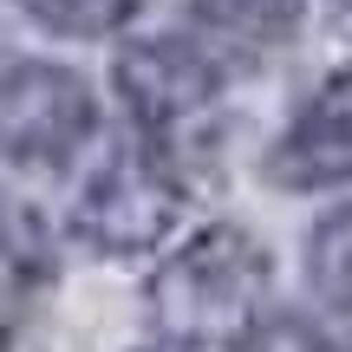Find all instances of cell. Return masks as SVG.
Wrapping results in <instances>:
<instances>
[{
    "label": "cell",
    "instance_id": "cell-1",
    "mask_svg": "<svg viewBox=\"0 0 352 352\" xmlns=\"http://www.w3.org/2000/svg\"><path fill=\"white\" fill-rule=\"evenodd\" d=\"M274 254L241 222H209L151 274V314L176 352H241L267 320Z\"/></svg>",
    "mask_w": 352,
    "mask_h": 352
},
{
    "label": "cell",
    "instance_id": "cell-2",
    "mask_svg": "<svg viewBox=\"0 0 352 352\" xmlns=\"http://www.w3.org/2000/svg\"><path fill=\"white\" fill-rule=\"evenodd\" d=\"M176 215H183V176L170 170V151L138 138L85 176L72 235L104 261H138V254H157L170 241Z\"/></svg>",
    "mask_w": 352,
    "mask_h": 352
},
{
    "label": "cell",
    "instance_id": "cell-3",
    "mask_svg": "<svg viewBox=\"0 0 352 352\" xmlns=\"http://www.w3.org/2000/svg\"><path fill=\"white\" fill-rule=\"evenodd\" d=\"M111 85L124 98L138 138H151L157 151L196 138L222 111V65L189 39H131L111 65Z\"/></svg>",
    "mask_w": 352,
    "mask_h": 352
},
{
    "label": "cell",
    "instance_id": "cell-4",
    "mask_svg": "<svg viewBox=\"0 0 352 352\" xmlns=\"http://www.w3.org/2000/svg\"><path fill=\"white\" fill-rule=\"evenodd\" d=\"M98 131V98L72 65L13 59L0 65V157L20 170H59Z\"/></svg>",
    "mask_w": 352,
    "mask_h": 352
},
{
    "label": "cell",
    "instance_id": "cell-5",
    "mask_svg": "<svg viewBox=\"0 0 352 352\" xmlns=\"http://www.w3.org/2000/svg\"><path fill=\"white\" fill-rule=\"evenodd\" d=\"M267 176L280 189H346L352 183V65L320 78L287 131L267 151Z\"/></svg>",
    "mask_w": 352,
    "mask_h": 352
},
{
    "label": "cell",
    "instance_id": "cell-6",
    "mask_svg": "<svg viewBox=\"0 0 352 352\" xmlns=\"http://www.w3.org/2000/svg\"><path fill=\"white\" fill-rule=\"evenodd\" d=\"M189 13L235 46H287L307 20V0H189Z\"/></svg>",
    "mask_w": 352,
    "mask_h": 352
},
{
    "label": "cell",
    "instance_id": "cell-7",
    "mask_svg": "<svg viewBox=\"0 0 352 352\" xmlns=\"http://www.w3.org/2000/svg\"><path fill=\"white\" fill-rule=\"evenodd\" d=\"M46 33H65V39H104V33H124L151 0H20Z\"/></svg>",
    "mask_w": 352,
    "mask_h": 352
},
{
    "label": "cell",
    "instance_id": "cell-8",
    "mask_svg": "<svg viewBox=\"0 0 352 352\" xmlns=\"http://www.w3.org/2000/svg\"><path fill=\"white\" fill-rule=\"evenodd\" d=\"M307 274H314V294L327 307H352V202H346V209H333L327 222L314 228Z\"/></svg>",
    "mask_w": 352,
    "mask_h": 352
},
{
    "label": "cell",
    "instance_id": "cell-9",
    "mask_svg": "<svg viewBox=\"0 0 352 352\" xmlns=\"http://www.w3.org/2000/svg\"><path fill=\"white\" fill-rule=\"evenodd\" d=\"M333 327L327 333H314V340H307V352H352V307H333Z\"/></svg>",
    "mask_w": 352,
    "mask_h": 352
},
{
    "label": "cell",
    "instance_id": "cell-10",
    "mask_svg": "<svg viewBox=\"0 0 352 352\" xmlns=\"http://www.w3.org/2000/svg\"><path fill=\"white\" fill-rule=\"evenodd\" d=\"M144 352H164V346H144Z\"/></svg>",
    "mask_w": 352,
    "mask_h": 352
},
{
    "label": "cell",
    "instance_id": "cell-11",
    "mask_svg": "<svg viewBox=\"0 0 352 352\" xmlns=\"http://www.w3.org/2000/svg\"><path fill=\"white\" fill-rule=\"evenodd\" d=\"M346 7H352V0H346Z\"/></svg>",
    "mask_w": 352,
    "mask_h": 352
}]
</instances>
